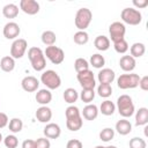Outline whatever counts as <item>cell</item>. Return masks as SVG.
Segmentation results:
<instances>
[{
	"instance_id": "obj_46",
	"label": "cell",
	"mask_w": 148,
	"mask_h": 148,
	"mask_svg": "<svg viewBox=\"0 0 148 148\" xmlns=\"http://www.w3.org/2000/svg\"><path fill=\"white\" fill-rule=\"evenodd\" d=\"M105 148H117L116 146H108V147H105Z\"/></svg>"
},
{
	"instance_id": "obj_33",
	"label": "cell",
	"mask_w": 148,
	"mask_h": 148,
	"mask_svg": "<svg viewBox=\"0 0 148 148\" xmlns=\"http://www.w3.org/2000/svg\"><path fill=\"white\" fill-rule=\"evenodd\" d=\"M97 94L102 98L110 97L112 95V87H111V84H102V83H99V86L97 87Z\"/></svg>"
},
{
	"instance_id": "obj_22",
	"label": "cell",
	"mask_w": 148,
	"mask_h": 148,
	"mask_svg": "<svg viewBox=\"0 0 148 148\" xmlns=\"http://www.w3.org/2000/svg\"><path fill=\"white\" fill-rule=\"evenodd\" d=\"M0 68L6 72V73H10L14 71L15 68V59L12 58L10 56H5L1 58L0 60Z\"/></svg>"
},
{
	"instance_id": "obj_17",
	"label": "cell",
	"mask_w": 148,
	"mask_h": 148,
	"mask_svg": "<svg viewBox=\"0 0 148 148\" xmlns=\"http://www.w3.org/2000/svg\"><path fill=\"white\" fill-rule=\"evenodd\" d=\"M35 116H36V118H37V120L39 123L47 124L52 119V110L46 105H42V106H39L37 109Z\"/></svg>"
},
{
	"instance_id": "obj_39",
	"label": "cell",
	"mask_w": 148,
	"mask_h": 148,
	"mask_svg": "<svg viewBox=\"0 0 148 148\" xmlns=\"http://www.w3.org/2000/svg\"><path fill=\"white\" fill-rule=\"evenodd\" d=\"M128 146H130V148H146L147 147V143H146L145 139L135 136V138H132L130 140Z\"/></svg>"
},
{
	"instance_id": "obj_4",
	"label": "cell",
	"mask_w": 148,
	"mask_h": 148,
	"mask_svg": "<svg viewBox=\"0 0 148 148\" xmlns=\"http://www.w3.org/2000/svg\"><path fill=\"white\" fill-rule=\"evenodd\" d=\"M40 82L46 87L49 90L58 89L61 86V77L59 74L53 69H46L40 75Z\"/></svg>"
},
{
	"instance_id": "obj_16",
	"label": "cell",
	"mask_w": 148,
	"mask_h": 148,
	"mask_svg": "<svg viewBox=\"0 0 148 148\" xmlns=\"http://www.w3.org/2000/svg\"><path fill=\"white\" fill-rule=\"evenodd\" d=\"M43 133L47 139H58L61 134V128L56 123H47L43 130Z\"/></svg>"
},
{
	"instance_id": "obj_41",
	"label": "cell",
	"mask_w": 148,
	"mask_h": 148,
	"mask_svg": "<svg viewBox=\"0 0 148 148\" xmlns=\"http://www.w3.org/2000/svg\"><path fill=\"white\" fill-rule=\"evenodd\" d=\"M66 148H83V146H82V142H81L80 140H77V139H72V140H69V141L67 142Z\"/></svg>"
},
{
	"instance_id": "obj_47",
	"label": "cell",
	"mask_w": 148,
	"mask_h": 148,
	"mask_svg": "<svg viewBox=\"0 0 148 148\" xmlns=\"http://www.w3.org/2000/svg\"><path fill=\"white\" fill-rule=\"evenodd\" d=\"M2 140H3V138H2V134H1V133H0V142H1V141H2Z\"/></svg>"
},
{
	"instance_id": "obj_43",
	"label": "cell",
	"mask_w": 148,
	"mask_h": 148,
	"mask_svg": "<svg viewBox=\"0 0 148 148\" xmlns=\"http://www.w3.org/2000/svg\"><path fill=\"white\" fill-rule=\"evenodd\" d=\"M133 5L136 7L135 9H141V8H146L148 6V0H133Z\"/></svg>"
},
{
	"instance_id": "obj_44",
	"label": "cell",
	"mask_w": 148,
	"mask_h": 148,
	"mask_svg": "<svg viewBox=\"0 0 148 148\" xmlns=\"http://www.w3.org/2000/svg\"><path fill=\"white\" fill-rule=\"evenodd\" d=\"M8 123H9V120H8L7 114L3 113V112H0V130L6 127L8 125Z\"/></svg>"
},
{
	"instance_id": "obj_6",
	"label": "cell",
	"mask_w": 148,
	"mask_h": 148,
	"mask_svg": "<svg viewBox=\"0 0 148 148\" xmlns=\"http://www.w3.org/2000/svg\"><path fill=\"white\" fill-rule=\"evenodd\" d=\"M120 18L123 20L124 23L130 24V25H138L142 21V14L140 10L135 8H124L120 13Z\"/></svg>"
},
{
	"instance_id": "obj_48",
	"label": "cell",
	"mask_w": 148,
	"mask_h": 148,
	"mask_svg": "<svg viewBox=\"0 0 148 148\" xmlns=\"http://www.w3.org/2000/svg\"><path fill=\"white\" fill-rule=\"evenodd\" d=\"M95 148H105V147H103V146H96Z\"/></svg>"
},
{
	"instance_id": "obj_14",
	"label": "cell",
	"mask_w": 148,
	"mask_h": 148,
	"mask_svg": "<svg viewBox=\"0 0 148 148\" xmlns=\"http://www.w3.org/2000/svg\"><path fill=\"white\" fill-rule=\"evenodd\" d=\"M21 87L27 92H34V91H37V89L39 87V81L37 80V77H35L32 75H28L22 79Z\"/></svg>"
},
{
	"instance_id": "obj_8",
	"label": "cell",
	"mask_w": 148,
	"mask_h": 148,
	"mask_svg": "<svg viewBox=\"0 0 148 148\" xmlns=\"http://www.w3.org/2000/svg\"><path fill=\"white\" fill-rule=\"evenodd\" d=\"M44 56L54 65H60L64 60H65V52L62 49L51 45V46H46L45 51H44Z\"/></svg>"
},
{
	"instance_id": "obj_26",
	"label": "cell",
	"mask_w": 148,
	"mask_h": 148,
	"mask_svg": "<svg viewBox=\"0 0 148 148\" xmlns=\"http://www.w3.org/2000/svg\"><path fill=\"white\" fill-rule=\"evenodd\" d=\"M98 111L104 116H112L116 111V104L110 99H105L104 102H102Z\"/></svg>"
},
{
	"instance_id": "obj_30",
	"label": "cell",
	"mask_w": 148,
	"mask_h": 148,
	"mask_svg": "<svg viewBox=\"0 0 148 148\" xmlns=\"http://www.w3.org/2000/svg\"><path fill=\"white\" fill-rule=\"evenodd\" d=\"M89 64L94 67V68H98V69H102L105 65V59L102 54L99 53H95L90 57V60H89Z\"/></svg>"
},
{
	"instance_id": "obj_28",
	"label": "cell",
	"mask_w": 148,
	"mask_h": 148,
	"mask_svg": "<svg viewBox=\"0 0 148 148\" xmlns=\"http://www.w3.org/2000/svg\"><path fill=\"white\" fill-rule=\"evenodd\" d=\"M64 101L68 104H74L77 99H79V92L76 91V89L74 88H67L65 91H64Z\"/></svg>"
},
{
	"instance_id": "obj_35",
	"label": "cell",
	"mask_w": 148,
	"mask_h": 148,
	"mask_svg": "<svg viewBox=\"0 0 148 148\" xmlns=\"http://www.w3.org/2000/svg\"><path fill=\"white\" fill-rule=\"evenodd\" d=\"M113 138H114V130H112L111 127H105L99 132V139L103 142H109Z\"/></svg>"
},
{
	"instance_id": "obj_18",
	"label": "cell",
	"mask_w": 148,
	"mask_h": 148,
	"mask_svg": "<svg viewBox=\"0 0 148 148\" xmlns=\"http://www.w3.org/2000/svg\"><path fill=\"white\" fill-rule=\"evenodd\" d=\"M98 112L99 111H98L97 105H95V104H87L83 108L81 116L86 120H95L97 118V116H98Z\"/></svg>"
},
{
	"instance_id": "obj_11",
	"label": "cell",
	"mask_w": 148,
	"mask_h": 148,
	"mask_svg": "<svg viewBox=\"0 0 148 148\" xmlns=\"http://www.w3.org/2000/svg\"><path fill=\"white\" fill-rule=\"evenodd\" d=\"M28 49V43L23 38L15 39L10 45V57L14 59H21Z\"/></svg>"
},
{
	"instance_id": "obj_1",
	"label": "cell",
	"mask_w": 148,
	"mask_h": 148,
	"mask_svg": "<svg viewBox=\"0 0 148 148\" xmlns=\"http://www.w3.org/2000/svg\"><path fill=\"white\" fill-rule=\"evenodd\" d=\"M65 116H66V126L69 131L76 132L81 130L83 125V120H82V116L77 106L69 105L65 110Z\"/></svg>"
},
{
	"instance_id": "obj_31",
	"label": "cell",
	"mask_w": 148,
	"mask_h": 148,
	"mask_svg": "<svg viewBox=\"0 0 148 148\" xmlns=\"http://www.w3.org/2000/svg\"><path fill=\"white\" fill-rule=\"evenodd\" d=\"M8 128L13 134L20 133L23 128V121L20 118H12L8 123Z\"/></svg>"
},
{
	"instance_id": "obj_21",
	"label": "cell",
	"mask_w": 148,
	"mask_h": 148,
	"mask_svg": "<svg viewBox=\"0 0 148 148\" xmlns=\"http://www.w3.org/2000/svg\"><path fill=\"white\" fill-rule=\"evenodd\" d=\"M116 131L120 135H127L132 132V124L126 118H123L116 123Z\"/></svg>"
},
{
	"instance_id": "obj_2",
	"label": "cell",
	"mask_w": 148,
	"mask_h": 148,
	"mask_svg": "<svg viewBox=\"0 0 148 148\" xmlns=\"http://www.w3.org/2000/svg\"><path fill=\"white\" fill-rule=\"evenodd\" d=\"M28 58L30 60L31 67L36 72H42V71L45 69V67H46V60H45L44 52L42 51L40 47H37V46L30 47L28 50Z\"/></svg>"
},
{
	"instance_id": "obj_27",
	"label": "cell",
	"mask_w": 148,
	"mask_h": 148,
	"mask_svg": "<svg viewBox=\"0 0 148 148\" xmlns=\"http://www.w3.org/2000/svg\"><path fill=\"white\" fill-rule=\"evenodd\" d=\"M145 52H146V46H145V44H143V43H139V42L132 44V46H131V49H130L131 57H133L134 59L142 57V56L145 54Z\"/></svg>"
},
{
	"instance_id": "obj_13",
	"label": "cell",
	"mask_w": 148,
	"mask_h": 148,
	"mask_svg": "<svg viewBox=\"0 0 148 148\" xmlns=\"http://www.w3.org/2000/svg\"><path fill=\"white\" fill-rule=\"evenodd\" d=\"M39 3L36 0H21L20 9L28 15H36L39 12Z\"/></svg>"
},
{
	"instance_id": "obj_15",
	"label": "cell",
	"mask_w": 148,
	"mask_h": 148,
	"mask_svg": "<svg viewBox=\"0 0 148 148\" xmlns=\"http://www.w3.org/2000/svg\"><path fill=\"white\" fill-rule=\"evenodd\" d=\"M116 79V73L111 68H102L97 74V80L102 84H111Z\"/></svg>"
},
{
	"instance_id": "obj_7",
	"label": "cell",
	"mask_w": 148,
	"mask_h": 148,
	"mask_svg": "<svg viewBox=\"0 0 148 148\" xmlns=\"http://www.w3.org/2000/svg\"><path fill=\"white\" fill-rule=\"evenodd\" d=\"M140 76L135 73H130V74H121L117 79V86L118 88L126 90V89H134L139 86Z\"/></svg>"
},
{
	"instance_id": "obj_29",
	"label": "cell",
	"mask_w": 148,
	"mask_h": 148,
	"mask_svg": "<svg viewBox=\"0 0 148 148\" xmlns=\"http://www.w3.org/2000/svg\"><path fill=\"white\" fill-rule=\"evenodd\" d=\"M40 39H42V43L46 46H51V45H54L56 40H57V36L53 31L51 30H45L43 31L42 36H40Z\"/></svg>"
},
{
	"instance_id": "obj_32",
	"label": "cell",
	"mask_w": 148,
	"mask_h": 148,
	"mask_svg": "<svg viewBox=\"0 0 148 148\" xmlns=\"http://www.w3.org/2000/svg\"><path fill=\"white\" fill-rule=\"evenodd\" d=\"M73 40L77 45H84L89 42V35L87 31H76L73 36Z\"/></svg>"
},
{
	"instance_id": "obj_20",
	"label": "cell",
	"mask_w": 148,
	"mask_h": 148,
	"mask_svg": "<svg viewBox=\"0 0 148 148\" xmlns=\"http://www.w3.org/2000/svg\"><path fill=\"white\" fill-rule=\"evenodd\" d=\"M136 61L131 56H123L119 60V66L124 72H132L135 68Z\"/></svg>"
},
{
	"instance_id": "obj_25",
	"label": "cell",
	"mask_w": 148,
	"mask_h": 148,
	"mask_svg": "<svg viewBox=\"0 0 148 148\" xmlns=\"http://www.w3.org/2000/svg\"><path fill=\"white\" fill-rule=\"evenodd\" d=\"M94 45L98 51H106L110 47V39L104 35H99L95 38Z\"/></svg>"
},
{
	"instance_id": "obj_42",
	"label": "cell",
	"mask_w": 148,
	"mask_h": 148,
	"mask_svg": "<svg viewBox=\"0 0 148 148\" xmlns=\"http://www.w3.org/2000/svg\"><path fill=\"white\" fill-rule=\"evenodd\" d=\"M139 87H140L141 90H143V91H147V90H148V76H147V75L140 77Z\"/></svg>"
},
{
	"instance_id": "obj_12",
	"label": "cell",
	"mask_w": 148,
	"mask_h": 148,
	"mask_svg": "<svg viewBox=\"0 0 148 148\" xmlns=\"http://www.w3.org/2000/svg\"><path fill=\"white\" fill-rule=\"evenodd\" d=\"M21 32V28L16 22H8L5 24L2 29V34L7 39H17L18 35Z\"/></svg>"
},
{
	"instance_id": "obj_23",
	"label": "cell",
	"mask_w": 148,
	"mask_h": 148,
	"mask_svg": "<svg viewBox=\"0 0 148 148\" xmlns=\"http://www.w3.org/2000/svg\"><path fill=\"white\" fill-rule=\"evenodd\" d=\"M148 124V109L140 108L135 112V125L136 126H145Z\"/></svg>"
},
{
	"instance_id": "obj_37",
	"label": "cell",
	"mask_w": 148,
	"mask_h": 148,
	"mask_svg": "<svg viewBox=\"0 0 148 148\" xmlns=\"http://www.w3.org/2000/svg\"><path fill=\"white\" fill-rule=\"evenodd\" d=\"M113 47H114V51H116L117 53L124 54V53H126L127 50H128V43H127V42L125 40V38H124V39H121V40H119V42H117V43H113Z\"/></svg>"
},
{
	"instance_id": "obj_24",
	"label": "cell",
	"mask_w": 148,
	"mask_h": 148,
	"mask_svg": "<svg viewBox=\"0 0 148 148\" xmlns=\"http://www.w3.org/2000/svg\"><path fill=\"white\" fill-rule=\"evenodd\" d=\"M18 6L15 3H7L2 7V15L6 18H15L18 15Z\"/></svg>"
},
{
	"instance_id": "obj_36",
	"label": "cell",
	"mask_w": 148,
	"mask_h": 148,
	"mask_svg": "<svg viewBox=\"0 0 148 148\" xmlns=\"http://www.w3.org/2000/svg\"><path fill=\"white\" fill-rule=\"evenodd\" d=\"M74 68H75L76 73L87 71V69H89V62H88V60L84 59V58H77V59L74 61Z\"/></svg>"
},
{
	"instance_id": "obj_3",
	"label": "cell",
	"mask_w": 148,
	"mask_h": 148,
	"mask_svg": "<svg viewBox=\"0 0 148 148\" xmlns=\"http://www.w3.org/2000/svg\"><path fill=\"white\" fill-rule=\"evenodd\" d=\"M116 109L118 110L119 114L124 118H130L131 116H133L134 111H135V108H134L132 97L130 95H126V94L120 95L117 99Z\"/></svg>"
},
{
	"instance_id": "obj_45",
	"label": "cell",
	"mask_w": 148,
	"mask_h": 148,
	"mask_svg": "<svg viewBox=\"0 0 148 148\" xmlns=\"http://www.w3.org/2000/svg\"><path fill=\"white\" fill-rule=\"evenodd\" d=\"M22 148H36V141L31 139H27L22 142Z\"/></svg>"
},
{
	"instance_id": "obj_5",
	"label": "cell",
	"mask_w": 148,
	"mask_h": 148,
	"mask_svg": "<svg viewBox=\"0 0 148 148\" xmlns=\"http://www.w3.org/2000/svg\"><path fill=\"white\" fill-rule=\"evenodd\" d=\"M91 20H92V13L89 8H80L77 9L76 14H75V18H74V23H75V27L80 30V31H84L89 24L91 23Z\"/></svg>"
},
{
	"instance_id": "obj_34",
	"label": "cell",
	"mask_w": 148,
	"mask_h": 148,
	"mask_svg": "<svg viewBox=\"0 0 148 148\" xmlns=\"http://www.w3.org/2000/svg\"><path fill=\"white\" fill-rule=\"evenodd\" d=\"M79 98L87 104H90V102L94 101L95 98V91L94 90H89V89H82V91L79 95Z\"/></svg>"
},
{
	"instance_id": "obj_10",
	"label": "cell",
	"mask_w": 148,
	"mask_h": 148,
	"mask_svg": "<svg viewBox=\"0 0 148 148\" xmlns=\"http://www.w3.org/2000/svg\"><path fill=\"white\" fill-rule=\"evenodd\" d=\"M109 34H110V38L113 43H117V42L124 39L125 34H126L125 24L123 22H119V21H116V22L111 23L110 27H109Z\"/></svg>"
},
{
	"instance_id": "obj_9",
	"label": "cell",
	"mask_w": 148,
	"mask_h": 148,
	"mask_svg": "<svg viewBox=\"0 0 148 148\" xmlns=\"http://www.w3.org/2000/svg\"><path fill=\"white\" fill-rule=\"evenodd\" d=\"M76 79L80 83V86L82 87V89H89V90H94L96 87V80L94 76V73L90 69L83 71L77 73Z\"/></svg>"
},
{
	"instance_id": "obj_38",
	"label": "cell",
	"mask_w": 148,
	"mask_h": 148,
	"mask_svg": "<svg viewBox=\"0 0 148 148\" xmlns=\"http://www.w3.org/2000/svg\"><path fill=\"white\" fill-rule=\"evenodd\" d=\"M3 143L7 148H16L18 146V139L14 134H8L3 139Z\"/></svg>"
},
{
	"instance_id": "obj_40",
	"label": "cell",
	"mask_w": 148,
	"mask_h": 148,
	"mask_svg": "<svg viewBox=\"0 0 148 148\" xmlns=\"http://www.w3.org/2000/svg\"><path fill=\"white\" fill-rule=\"evenodd\" d=\"M36 141V148H50L51 147V142L50 139L47 138H38Z\"/></svg>"
},
{
	"instance_id": "obj_19",
	"label": "cell",
	"mask_w": 148,
	"mask_h": 148,
	"mask_svg": "<svg viewBox=\"0 0 148 148\" xmlns=\"http://www.w3.org/2000/svg\"><path fill=\"white\" fill-rule=\"evenodd\" d=\"M36 102L40 105H47L52 101V92L49 89H39L36 92Z\"/></svg>"
}]
</instances>
